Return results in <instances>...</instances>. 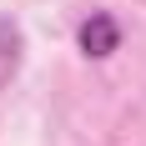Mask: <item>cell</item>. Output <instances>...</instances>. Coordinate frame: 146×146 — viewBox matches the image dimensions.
<instances>
[{"instance_id": "obj_1", "label": "cell", "mask_w": 146, "mask_h": 146, "mask_svg": "<svg viewBox=\"0 0 146 146\" xmlns=\"http://www.w3.org/2000/svg\"><path fill=\"white\" fill-rule=\"evenodd\" d=\"M76 40H81V50H86V56L106 60V56L121 45V25L111 20V15H91L86 25H81V35H76Z\"/></svg>"}, {"instance_id": "obj_2", "label": "cell", "mask_w": 146, "mask_h": 146, "mask_svg": "<svg viewBox=\"0 0 146 146\" xmlns=\"http://www.w3.org/2000/svg\"><path fill=\"white\" fill-rule=\"evenodd\" d=\"M15 66H20V30L10 20H0V86L15 76Z\"/></svg>"}]
</instances>
